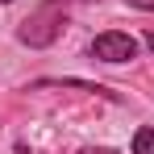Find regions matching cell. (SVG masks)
<instances>
[{"label":"cell","instance_id":"obj_7","mask_svg":"<svg viewBox=\"0 0 154 154\" xmlns=\"http://www.w3.org/2000/svg\"><path fill=\"white\" fill-rule=\"evenodd\" d=\"M0 4H13V0H0Z\"/></svg>","mask_w":154,"mask_h":154},{"label":"cell","instance_id":"obj_6","mask_svg":"<svg viewBox=\"0 0 154 154\" xmlns=\"http://www.w3.org/2000/svg\"><path fill=\"white\" fill-rule=\"evenodd\" d=\"M79 154H108V150H79Z\"/></svg>","mask_w":154,"mask_h":154},{"label":"cell","instance_id":"obj_4","mask_svg":"<svg viewBox=\"0 0 154 154\" xmlns=\"http://www.w3.org/2000/svg\"><path fill=\"white\" fill-rule=\"evenodd\" d=\"M129 8H146V13H154V0H125Z\"/></svg>","mask_w":154,"mask_h":154},{"label":"cell","instance_id":"obj_5","mask_svg":"<svg viewBox=\"0 0 154 154\" xmlns=\"http://www.w3.org/2000/svg\"><path fill=\"white\" fill-rule=\"evenodd\" d=\"M146 46H150V50H154V29H150V33H146Z\"/></svg>","mask_w":154,"mask_h":154},{"label":"cell","instance_id":"obj_8","mask_svg":"<svg viewBox=\"0 0 154 154\" xmlns=\"http://www.w3.org/2000/svg\"><path fill=\"white\" fill-rule=\"evenodd\" d=\"M58 4H63V0H58Z\"/></svg>","mask_w":154,"mask_h":154},{"label":"cell","instance_id":"obj_1","mask_svg":"<svg viewBox=\"0 0 154 154\" xmlns=\"http://www.w3.org/2000/svg\"><path fill=\"white\" fill-rule=\"evenodd\" d=\"M63 29H67V13L58 8V0H46L42 8H33L25 21H21L17 38H21L25 46H33V50H42V46L58 42V33H63Z\"/></svg>","mask_w":154,"mask_h":154},{"label":"cell","instance_id":"obj_3","mask_svg":"<svg viewBox=\"0 0 154 154\" xmlns=\"http://www.w3.org/2000/svg\"><path fill=\"white\" fill-rule=\"evenodd\" d=\"M133 154H154V129L150 125H142L133 133Z\"/></svg>","mask_w":154,"mask_h":154},{"label":"cell","instance_id":"obj_2","mask_svg":"<svg viewBox=\"0 0 154 154\" xmlns=\"http://www.w3.org/2000/svg\"><path fill=\"white\" fill-rule=\"evenodd\" d=\"M92 58H100V63H129V58H137V38H129L121 29H108V33H100L92 42Z\"/></svg>","mask_w":154,"mask_h":154}]
</instances>
